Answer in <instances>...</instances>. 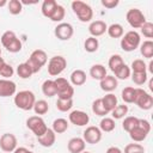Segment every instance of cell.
Wrapping results in <instances>:
<instances>
[{"label":"cell","instance_id":"obj_1","mask_svg":"<svg viewBox=\"0 0 153 153\" xmlns=\"http://www.w3.org/2000/svg\"><path fill=\"white\" fill-rule=\"evenodd\" d=\"M13 102L18 109L24 110V111H29V110H32L35 102H36V97H35V93L32 91L23 90V91H19L14 94Z\"/></svg>","mask_w":153,"mask_h":153},{"label":"cell","instance_id":"obj_2","mask_svg":"<svg viewBox=\"0 0 153 153\" xmlns=\"http://www.w3.org/2000/svg\"><path fill=\"white\" fill-rule=\"evenodd\" d=\"M71 7H72L74 14L78 17V19L80 22L87 23V22L92 20V18H93V10H92V7L88 4H86V2H84L81 0H74V1H72Z\"/></svg>","mask_w":153,"mask_h":153},{"label":"cell","instance_id":"obj_3","mask_svg":"<svg viewBox=\"0 0 153 153\" xmlns=\"http://www.w3.org/2000/svg\"><path fill=\"white\" fill-rule=\"evenodd\" d=\"M25 62L30 67V69L32 71V73L35 74V73H38L41 71V68L48 62V55L42 49H35L30 54L29 59Z\"/></svg>","mask_w":153,"mask_h":153},{"label":"cell","instance_id":"obj_4","mask_svg":"<svg viewBox=\"0 0 153 153\" xmlns=\"http://www.w3.org/2000/svg\"><path fill=\"white\" fill-rule=\"evenodd\" d=\"M140 44H141L140 33L135 30H130L121 37V48L124 51H128V53L134 51L140 47Z\"/></svg>","mask_w":153,"mask_h":153},{"label":"cell","instance_id":"obj_5","mask_svg":"<svg viewBox=\"0 0 153 153\" xmlns=\"http://www.w3.org/2000/svg\"><path fill=\"white\" fill-rule=\"evenodd\" d=\"M149 131H151V123L147 120L139 118L137 126L129 131V136L134 142H141L147 137Z\"/></svg>","mask_w":153,"mask_h":153},{"label":"cell","instance_id":"obj_6","mask_svg":"<svg viewBox=\"0 0 153 153\" xmlns=\"http://www.w3.org/2000/svg\"><path fill=\"white\" fill-rule=\"evenodd\" d=\"M55 85L57 88V98L59 99H73L74 96V87L72 86V84L65 79V78H56L55 80Z\"/></svg>","mask_w":153,"mask_h":153},{"label":"cell","instance_id":"obj_7","mask_svg":"<svg viewBox=\"0 0 153 153\" xmlns=\"http://www.w3.org/2000/svg\"><path fill=\"white\" fill-rule=\"evenodd\" d=\"M67 67V60L61 55H55L48 61V73L51 76L60 75Z\"/></svg>","mask_w":153,"mask_h":153},{"label":"cell","instance_id":"obj_8","mask_svg":"<svg viewBox=\"0 0 153 153\" xmlns=\"http://www.w3.org/2000/svg\"><path fill=\"white\" fill-rule=\"evenodd\" d=\"M26 127H27L37 137L42 136V135L47 131V129H48V126L45 124L44 120H43L41 116H37V115L30 116V117L26 120Z\"/></svg>","mask_w":153,"mask_h":153},{"label":"cell","instance_id":"obj_9","mask_svg":"<svg viewBox=\"0 0 153 153\" xmlns=\"http://www.w3.org/2000/svg\"><path fill=\"white\" fill-rule=\"evenodd\" d=\"M134 103L141 109V110H149L153 106V97L146 92L143 88H135V99Z\"/></svg>","mask_w":153,"mask_h":153},{"label":"cell","instance_id":"obj_10","mask_svg":"<svg viewBox=\"0 0 153 153\" xmlns=\"http://www.w3.org/2000/svg\"><path fill=\"white\" fill-rule=\"evenodd\" d=\"M126 19H127L128 24L133 29H140L147 22L145 14L139 8H130V10H128V12L126 14Z\"/></svg>","mask_w":153,"mask_h":153},{"label":"cell","instance_id":"obj_11","mask_svg":"<svg viewBox=\"0 0 153 153\" xmlns=\"http://www.w3.org/2000/svg\"><path fill=\"white\" fill-rule=\"evenodd\" d=\"M74 33V29L69 23H59L54 29V35L60 41H68L72 38Z\"/></svg>","mask_w":153,"mask_h":153},{"label":"cell","instance_id":"obj_12","mask_svg":"<svg viewBox=\"0 0 153 153\" xmlns=\"http://www.w3.org/2000/svg\"><path fill=\"white\" fill-rule=\"evenodd\" d=\"M82 139L86 143L96 145L102 140V130L96 126H88L82 133Z\"/></svg>","mask_w":153,"mask_h":153},{"label":"cell","instance_id":"obj_13","mask_svg":"<svg viewBox=\"0 0 153 153\" xmlns=\"http://www.w3.org/2000/svg\"><path fill=\"white\" fill-rule=\"evenodd\" d=\"M17 137L12 133H5L0 136V148L2 149V152H13L17 148Z\"/></svg>","mask_w":153,"mask_h":153},{"label":"cell","instance_id":"obj_14","mask_svg":"<svg viewBox=\"0 0 153 153\" xmlns=\"http://www.w3.org/2000/svg\"><path fill=\"white\" fill-rule=\"evenodd\" d=\"M68 120L72 124L78 126V127H84L86 124H88L90 122V116L87 112L82 111V110H73L69 112L68 115Z\"/></svg>","mask_w":153,"mask_h":153},{"label":"cell","instance_id":"obj_15","mask_svg":"<svg viewBox=\"0 0 153 153\" xmlns=\"http://www.w3.org/2000/svg\"><path fill=\"white\" fill-rule=\"evenodd\" d=\"M17 93V85L11 79H0V97H11Z\"/></svg>","mask_w":153,"mask_h":153},{"label":"cell","instance_id":"obj_16","mask_svg":"<svg viewBox=\"0 0 153 153\" xmlns=\"http://www.w3.org/2000/svg\"><path fill=\"white\" fill-rule=\"evenodd\" d=\"M106 29H108V25L103 20H93L88 25V32L92 37H99L102 35H104L106 32Z\"/></svg>","mask_w":153,"mask_h":153},{"label":"cell","instance_id":"obj_17","mask_svg":"<svg viewBox=\"0 0 153 153\" xmlns=\"http://www.w3.org/2000/svg\"><path fill=\"white\" fill-rule=\"evenodd\" d=\"M99 86L103 91L108 92V93H111L112 91H115L118 86V80L114 76V75H106L105 78H103L100 81H99Z\"/></svg>","mask_w":153,"mask_h":153},{"label":"cell","instance_id":"obj_18","mask_svg":"<svg viewBox=\"0 0 153 153\" xmlns=\"http://www.w3.org/2000/svg\"><path fill=\"white\" fill-rule=\"evenodd\" d=\"M85 147H86V142L84 141L82 137H72L68 143H67V148L71 153H81L85 151Z\"/></svg>","mask_w":153,"mask_h":153},{"label":"cell","instance_id":"obj_19","mask_svg":"<svg viewBox=\"0 0 153 153\" xmlns=\"http://www.w3.org/2000/svg\"><path fill=\"white\" fill-rule=\"evenodd\" d=\"M37 140H38V143H39L42 147H47V148H48V147H51V146L55 143V141H56V134L54 133L53 129L48 128L47 131H45L42 136L37 137Z\"/></svg>","mask_w":153,"mask_h":153},{"label":"cell","instance_id":"obj_20","mask_svg":"<svg viewBox=\"0 0 153 153\" xmlns=\"http://www.w3.org/2000/svg\"><path fill=\"white\" fill-rule=\"evenodd\" d=\"M71 84L74 86H81L86 82V73L82 69H74L71 73Z\"/></svg>","mask_w":153,"mask_h":153},{"label":"cell","instance_id":"obj_21","mask_svg":"<svg viewBox=\"0 0 153 153\" xmlns=\"http://www.w3.org/2000/svg\"><path fill=\"white\" fill-rule=\"evenodd\" d=\"M90 75L94 79V80H102L103 78H105L108 74H106V68L105 66L100 65V63H96L93 66H91L90 68Z\"/></svg>","mask_w":153,"mask_h":153},{"label":"cell","instance_id":"obj_22","mask_svg":"<svg viewBox=\"0 0 153 153\" xmlns=\"http://www.w3.org/2000/svg\"><path fill=\"white\" fill-rule=\"evenodd\" d=\"M102 103L105 108V110L108 112H111L118 104V100H117V97L114 94V93H106L103 98H102Z\"/></svg>","mask_w":153,"mask_h":153},{"label":"cell","instance_id":"obj_23","mask_svg":"<svg viewBox=\"0 0 153 153\" xmlns=\"http://www.w3.org/2000/svg\"><path fill=\"white\" fill-rule=\"evenodd\" d=\"M57 5L59 4L55 0H44L42 2V7H41L42 14L44 17H47V18L50 19V17L53 16V13H54V11H55V8H56Z\"/></svg>","mask_w":153,"mask_h":153},{"label":"cell","instance_id":"obj_24","mask_svg":"<svg viewBox=\"0 0 153 153\" xmlns=\"http://www.w3.org/2000/svg\"><path fill=\"white\" fill-rule=\"evenodd\" d=\"M42 92L44 96L47 97H54L57 93V88L55 85V81L51 79H47L43 84H42Z\"/></svg>","mask_w":153,"mask_h":153},{"label":"cell","instance_id":"obj_25","mask_svg":"<svg viewBox=\"0 0 153 153\" xmlns=\"http://www.w3.org/2000/svg\"><path fill=\"white\" fill-rule=\"evenodd\" d=\"M68 127H69L68 121H67L66 118L60 117V118L54 120L51 129L54 130V133H55V134H62V133H65V131L68 129Z\"/></svg>","mask_w":153,"mask_h":153},{"label":"cell","instance_id":"obj_26","mask_svg":"<svg viewBox=\"0 0 153 153\" xmlns=\"http://www.w3.org/2000/svg\"><path fill=\"white\" fill-rule=\"evenodd\" d=\"M106 32L111 38H121L124 35L123 26L118 23H114V24L109 25L108 29H106Z\"/></svg>","mask_w":153,"mask_h":153},{"label":"cell","instance_id":"obj_27","mask_svg":"<svg viewBox=\"0 0 153 153\" xmlns=\"http://www.w3.org/2000/svg\"><path fill=\"white\" fill-rule=\"evenodd\" d=\"M140 53L143 57L151 60L153 57V42L151 39L143 41V43L140 44Z\"/></svg>","mask_w":153,"mask_h":153},{"label":"cell","instance_id":"obj_28","mask_svg":"<svg viewBox=\"0 0 153 153\" xmlns=\"http://www.w3.org/2000/svg\"><path fill=\"white\" fill-rule=\"evenodd\" d=\"M102 131H105V133H110L115 128H116V123H115V120L111 118V117H103L99 122V127H98Z\"/></svg>","mask_w":153,"mask_h":153},{"label":"cell","instance_id":"obj_29","mask_svg":"<svg viewBox=\"0 0 153 153\" xmlns=\"http://www.w3.org/2000/svg\"><path fill=\"white\" fill-rule=\"evenodd\" d=\"M32 110L35 111V114L37 116H41V115H45L48 111H49V104L47 100L44 99H39V100H36L35 102V105L32 108Z\"/></svg>","mask_w":153,"mask_h":153},{"label":"cell","instance_id":"obj_30","mask_svg":"<svg viewBox=\"0 0 153 153\" xmlns=\"http://www.w3.org/2000/svg\"><path fill=\"white\" fill-rule=\"evenodd\" d=\"M92 111H93L94 115L100 116V117H106V115L109 114L105 110V108H104V105L102 103V98H97V99L93 100V103H92Z\"/></svg>","mask_w":153,"mask_h":153},{"label":"cell","instance_id":"obj_31","mask_svg":"<svg viewBox=\"0 0 153 153\" xmlns=\"http://www.w3.org/2000/svg\"><path fill=\"white\" fill-rule=\"evenodd\" d=\"M128 111H129V108H128V105H126V104H117V106L111 111V118H114V120H121V118H123V117H126V115L128 114Z\"/></svg>","mask_w":153,"mask_h":153},{"label":"cell","instance_id":"obj_32","mask_svg":"<svg viewBox=\"0 0 153 153\" xmlns=\"http://www.w3.org/2000/svg\"><path fill=\"white\" fill-rule=\"evenodd\" d=\"M84 48H85V50L87 53H94V51H97L98 48H99V41H98V38L92 37V36L87 37L85 39V42H84Z\"/></svg>","mask_w":153,"mask_h":153},{"label":"cell","instance_id":"obj_33","mask_svg":"<svg viewBox=\"0 0 153 153\" xmlns=\"http://www.w3.org/2000/svg\"><path fill=\"white\" fill-rule=\"evenodd\" d=\"M115 78L116 79H120V80H126L130 76L131 74V71H130V67L126 63H123L122 66H120L115 72Z\"/></svg>","mask_w":153,"mask_h":153},{"label":"cell","instance_id":"obj_34","mask_svg":"<svg viewBox=\"0 0 153 153\" xmlns=\"http://www.w3.org/2000/svg\"><path fill=\"white\" fill-rule=\"evenodd\" d=\"M122 99L126 104H130V103H134V99H135V88L134 87H130V86H127L122 90Z\"/></svg>","mask_w":153,"mask_h":153},{"label":"cell","instance_id":"obj_35","mask_svg":"<svg viewBox=\"0 0 153 153\" xmlns=\"http://www.w3.org/2000/svg\"><path fill=\"white\" fill-rule=\"evenodd\" d=\"M123 63H124V61H123L122 56H121V55H118V54H114V55H111V56H110L109 62H108V66H109L110 71L114 73V72H115L120 66H122Z\"/></svg>","mask_w":153,"mask_h":153},{"label":"cell","instance_id":"obj_36","mask_svg":"<svg viewBox=\"0 0 153 153\" xmlns=\"http://www.w3.org/2000/svg\"><path fill=\"white\" fill-rule=\"evenodd\" d=\"M139 123V118L135 117V116H126L123 122H122V128L126 130V131H130L131 129H134Z\"/></svg>","mask_w":153,"mask_h":153},{"label":"cell","instance_id":"obj_37","mask_svg":"<svg viewBox=\"0 0 153 153\" xmlns=\"http://www.w3.org/2000/svg\"><path fill=\"white\" fill-rule=\"evenodd\" d=\"M7 8H8V12L11 14L17 16V14L22 13V11H23V4L19 0H10V1H7Z\"/></svg>","mask_w":153,"mask_h":153},{"label":"cell","instance_id":"obj_38","mask_svg":"<svg viewBox=\"0 0 153 153\" xmlns=\"http://www.w3.org/2000/svg\"><path fill=\"white\" fill-rule=\"evenodd\" d=\"M16 38H18V37H17V35L14 33V31L7 30V31H5V32L1 35V37H0L1 45H2L4 48H7V47H8Z\"/></svg>","mask_w":153,"mask_h":153},{"label":"cell","instance_id":"obj_39","mask_svg":"<svg viewBox=\"0 0 153 153\" xmlns=\"http://www.w3.org/2000/svg\"><path fill=\"white\" fill-rule=\"evenodd\" d=\"M17 74L22 79H29L33 73L30 69V67L26 65V62H23V63H19L18 65V67H17Z\"/></svg>","mask_w":153,"mask_h":153},{"label":"cell","instance_id":"obj_40","mask_svg":"<svg viewBox=\"0 0 153 153\" xmlns=\"http://www.w3.org/2000/svg\"><path fill=\"white\" fill-rule=\"evenodd\" d=\"M130 68H131L130 71H133V73H145V72H147V65L141 59L134 60L130 65Z\"/></svg>","mask_w":153,"mask_h":153},{"label":"cell","instance_id":"obj_41","mask_svg":"<svg viewBox=\"0 0 153 153\" xmlns=\"http://www.w3.org/2000/svg\"><path fill=\"white\" fill-rule=\"evenodd\" d=\"M56 108L61 112H67L73 108V99H59L57 98Z\"/></svg>","mask_w":153,"mask_h":153},{"label":"cell","instance_id":"obj_42","mask_svg":"<svg viewBox=\"0 0 153 153\" xmlns=\"http://www.w3.org/2000/svg\"><path fill=\"white\" fill-rule=\"evenodd\" d=\"M65 16H66L65 7L62 5H57L55 11H54V13H53V16L50 17V20L51 22H56V23H62V19L65 18Z\"/></svg>","mask_w":153,"mask_h":153},{"label":"cell","instance_id":"obj_43","mask_svg":"<svg viewBox=\"0 0 153 153\" xmlns=\"http://www.w3.org/2000/svg\"><path fill=\"white\" fill-rule=\"evenodd\" d=\"M123 153H145V147L140 143H128L124 147Z\"/></svg>","mask_w":153,"mask_h":153},{"label":"cell","instance_id":"obj_44","mask_svg":"<svg viewBox=\"0 0 153 153\" xmlns=\"http://www.w3.org/2000/svg\"><path fill=\"white\" fill-rule=\"evenodd\" d=\"M131 80L134 84L136 85H143L146 81H147V72L145 73H131Z\"/></svg>","mask_w":153,"mask_h":153},{"label":"cell","instance_id":"obj_45","mask_svg":"<svg viewBox=\"0 0 153 153\" xmlns=\"http://www.w3.org/2000/svg\"><path fill=\"white\" fill-rule=\"evenodd\" d=\"M141 33L146 37V38H152L153 37V24L151 22H146L141 27Z\"/></svg>","mask_w":153,"mask_h":153},{"label":"cell","instance_id":"obj_46","mask_svg":"<svg viewBox=\"0 0 153 153\" xmlns=\"http://www.w3.org/2000/svg\"><path fill=\"white\" fill-rule=\"evenodd\" d=\"M13 74H14V69L8 63H5V66L0 69V75L2 76V79H11V76H13Z\"/></svg>","mask_w":153,"mask_h":153},{"label":"cell","instance_id":"obj_47","mask_svg":"<svg viewBox=\"0 0 153 153\" xmlns=\"http://www.w3.org/2000/svg\"><path fill=\"white\" fill-rule=\"evenodd\" d=\"M22 47H23V44H22L20 39H19V38H16V39L6 48V50L10 51V53H18V51L22 50Z\"/></svg>","mask_w":153,"mask_h":153},{"label":"cell","instance_id":"obj_48","mask_svg":"<svg viewBox=\"0 0 153 153\" xmlns=\"http://www.w3.org/2000/svg\"><path fill=\"white\" fill-rule=\"evenodd\" d=\"M100 4H102L105 8L111 10V8H115V7L120 4V1H118V0H102Z\"/></svg>","mask_w":153,"mask_h":153},{"label":"cell","instance_id":"obj_49","mask_svg":"<svg viewBox=\"0 0 153 153\" xmlns=\"http://www.w3.org/2000/svg\"><path fill=\"white\" fill-rule=\"evenodd\" d=\"M105 153H123V151L120 148V147H116V146H111L106 149Z\"/></svg>","mask_w":153,"mask_h":153},{"label":"cell","instance_id":"obj_50","mask_svg":"<svg viewBox=\"0 0 153 153\" xmlns=\"http://www.w3.org/2000/svg\"><path fill=\"white\" fill-rule=\"evenodd\" d=\"M13 153H33V152L30 151V149H27L26 147H17L13 151Z\"/></svg>","mask_w":153,"mask_h":153},{"label":"cell","instance_id":"obj_51","mask_svg":"<svg viewBox=\"0 0 153 153\" xmlns=\"http://www.w3.org/2000/svg\"><path fill=\"white\" fill-rule=\"evenodd\" d=\"M5 63H6V62H5V60H4V59L0 56V69H1V68L5 66Z\"/></svg>","mask_w":153,"mask_h":153},{"label":"cell","instance_id":"obj_52","mask_svg":"<svg viewBox=\"0 0 153 153\" xmlns=\"http://www.w3.org/2000/svg\"><path fill=\"white\" fill-rule=\"evenodd\" d=\"M148 69H149L151 73H153V61L149 62V65H148Z\"/></svg>","mask_w":153,"mask_h":153},{"label":"cell","instance_id":"obj_53","mask_svg":"<svg viewBox=\"0 0 153 153\" xmlns=\"http://www.w3.org/2000/svg\"><path fill=\"white\" fill-rule=\"evenodd\" d=\"M6 5H7V1H6V0H0V7L6 6Z\"/></svg>","mask_w":153,"mask_h":153},{"label":"cell","instance_id":"obj_54","mask_svg":"<svg viewBox=\"0 0 153 153\" xmlns=\"http://www.w3.org/2000/svg\"><path fill=\"white\" fill-rule=\"evenodd\" d=\"M149 90L153 91V80H152V79L149 80Z\"/></svg>","mask_w":153,"mask_h":153},{"label":"cell","instance_id":"obj_55","mask_svg":"<svg viewBox=\"0 0 153 153\" xmlns=\"http://www.w3.org/2000/svg\"><path fill=\"white\" fill-rule=\"evenodd\" d=\"M81 153H91V152H88V151H84V152H81Z\"/></svg>","mask_w":153,"mask_h":153},{"label":"cell","instance_id":"obj_56","mask_svg":"<svg viewBox=\"0 0 153 153\" xmlns=\"http://www.w3.org/2000/svg\"><path fill=\"white\" fill-rule=\"evenodd\" d=\"M0 56H1V48H0Z\"/></svg>","mask_w":153,"mask_h":153},{"label":"cell","instance_id":"obj_57","mask_svg":"<svg viewBox=\"0 0 153 153\" xmlns=\"http://www.w3.org/2000/svg\"><path fill=\"white\" fill-rule=\"evenodd\" d=\"M4 153H7V152H4Z\"/></svg>","mask_w":153,"mask_h":153}]
</instances>
